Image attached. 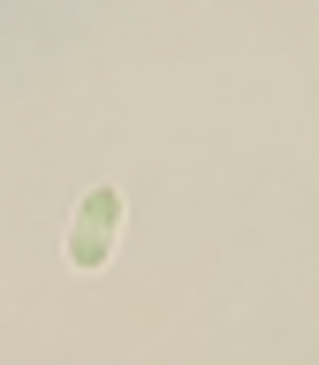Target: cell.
<instances>
[{"label": "cell", "instance_id": "cell-1", "mask_svg": "<svg viewBox=\"0 0 319 365\" xmlns=\"http://www.w3.org/2000/svg\"><path fill=\"white\" fill-rule=\"evenodd\" d=\"M114 236H122V190L114 182H91L76 221H68V267L76 274H99L114 259Z\"/></svg>", "mask_w": 319, "mask_h": 365}]
</instances>
